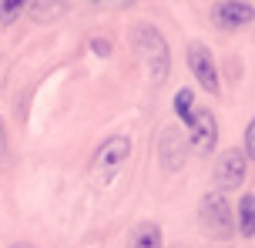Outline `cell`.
Listing matches in <instances>:
<instances>
[{
    "mask_svg": "<svg viewBox=\"0 0 255 248\" xmlns=\"http://www.w3.org/2000/svg\"><path fill=\"white\" fill-rule=\"evenodd\" d=\"M245 158L255 161V118L249 121V128H245Z\"/></svg>",
    "mask_w": 255,
    "mask_h": 248,
    "instance_id": "cell-13",
    "label": "cell"
},
{
    "mask_svg": "<svg viewBox=\"0 0 255 248\" xmlns=\"http://www.w3.org/2000/svg\"><path fill=\"white\" fill-rule=\"evenodd\" d=\"M30 10L37 13V17H44V13L51 17V13H57V10H61V7H57V3H51V7H47V3H30Z\"/></svg>",
    "mask_w": 255,
    "mask_h": 248,
    "instance_id": "cell-14",
    "label": "cell"
},
{
    "mask_svg": "<svg viewBox=\"0 0 255 248\" xmlns=\"http://www.w3.org/2000/svg\"><path fill=\"white\" fill-rule=\"evenodd\" d=\"M20 10H24V3H0V20L10 24L13 17H20Z\"/></svg>",
    "mask_w": 255,
    "mask_h": 248,
    "instance_id": "cell-12",
    "label": "cell"
},
{
    "mask_svg": "<svg viewBox=\"0 0 255 248\" xmlns=\"http://www.w3.org/2000/svg\"><path fill=\"white\" fill-rule=\"evenodd\" d=\"M17 248H30V245H17Z\"/></svg>",
    "mask_w": 255,
    "mask_h": 248,
    "instance_id": "cell-16",
    "label": "cell"
},
{
    "mask_svg": "<svg viewBox=\"0 0 255 248\" xmlns=\"http://www.w3.org/2000/svg\"><path fill=\"white\" fill-rule=\"evenodd\" d=\"M128 155H131V141L128 138H121V134H115V138H108V141L94 151V161H91V174L94 178H101V181H108V178H115L118 171L125 168Z\"/></svg>",
    "mask_w": 255,
    "mask_h": 248,
    "instance_id": "cell-3",
    "label": "cell"
},
{
    "mask_svg": "<svg viewBox=\"0 0 255 248\" xmlns=\"http://www.w3.org/2000/svg\"><path fill=\"white\" fill-rule=\"evenodd\" d=\"M198 225L215 242H229L235 235V211H232L229 198L222 195V191H208L198 201Z\"/></svg>",
    "mask_w": 255,
    "mask_h": 248,
    "instance_id": "cell-1",
    "label": "cell"
},
{
    "mask_svg": "<svg viewBox=\"0 0 255 248\" xmlns=\"http://www.w3.org/2000/svg\"><path fill=\"white\" fill-rule=\"evenodd\" d=\"M3 148H7V138H3V121H0V161H3Z\"/></svg>",
    "mask_w": 255,
    "mask_h": 248,
    "instance_id": "cell-15",
    "label": "cell"
},
{
    "mask_svg": "<svg viewBox=\"0 0 255 248\" xmlns=\"http://www.w3.org/2000/svg\"><path fill=\"white\" fill-rule=\"evenodd\" d=\"M128 248H161V225L158 222L138 225L131 232V238H128Z\"/></svg>",
    "mask_w": 255,
    "mask_h": 248,
    "instance_id": "cell-9",
    "label": "cell"
},
{
    "mask_svg": "<svg viewBox=\"0 0 255 248\" xmlns=\"http://www.w3.org/2000/svg\"><path fill=\"white\" fill-rule=\"evenodd\" d=\"M161 158H165L168 171H178L188 161V141L181 138L178 128H165V134H161Z\"/></svg>",
    "mask_w": 255,
    "mask_h": 248,
    "instance_id": "cell-8",
    "label": "cell"
},
{
    "mask_svg": "<svg viewBox=\"0 0 255 248\" xmlns=\"http://www.w3.org/2000/svg\"><path fill=\"white\" fill-rule=\"evenodd\" d=\"M188 67L191 74H195V81L202 84L208 94H218V67H215V57H212V51L205 47V44H188Z\"/></svg>",
    "mask_w": 255,
    "mask_h": 248,
    "instance_id": "cell-5",
    "label": "cell"
},
{
    "mask_svg": "<svg viewBox=\"0 0 255 248\" xmlns=\"http://www.w3.org/2000/svg\"><path fill=\"white\" fill-rule=\"evenodd\" d=\"M134 51L138 57L148 64V74H151L154 84H161L168 78V64H171V57H168V44L161 37V30L151 24H141L134 30Z\"/></svg>",
    "mask_w": 255,
    "mask_h": 248,
    "instance_id": "cell-2",
    "label": "cell"
},
{
    "mask_svg": "<svg viewBox=\"0 0 255 248\" xmlns=\"http://www.w3.org/2000/svg\"><path fill=\"white\" fill-rule=\"evenodd\" d=\"M212 13H215V24L222 27V30H242L245 24H252L255 7H252V3H245V0H239V3L229 0V3H215Z\"/></svg>",
    "mask_w": 255,
    "mask_h": 248,
    "instance_id": "cell-7",
    "label": "cell"
},
{
    "mask_svg": "<svg viewBox=\"0 0 255 248\" xmlns=\"http://www.w3.org/2000/svg\"><path fill=\"white\" fill-rule=\"evenodd\" d=\"M188 141L202 151V155H212L218 144V121L208 107H195V118L188 124Z\"/></svg>",
    "mask_w": 255,
    "mask_h": 248,
    "instance_id": "cell-6",
    "label": "cell"
},
{
    "mask_svg": "<svg viewBox=\"0 0 255 248\" xmlns=\"http://www.w3.org/2000/svg\"><path fill=\"white\" fill-rule=\"evenodd\" d=\"M239 235L242 238H252L255 235V195H242L239 201Z\"/></svg>",
    "mask_w": 255,
    "mask_h": 248,
    "instance_id": "cell-10",
    "label": "cell"
},
{
    "mask_svg": "<svg viewBox=\"0 0 255 248\" xmlns=\"http://www.w3.org/2000/svg\"><path fill=\"white\" fill-rule=\"evenodd\" d=\"M245 171H249V158H245V151H239V148L225 151V155L215 161V184H218V191L225 195V191H232V188H239V184L245 181Z\"/></svg>",
    "mask_w": 255,
    "mask_h": 248,
    "instance_id": "cell-4",
    "label": "cell"
},
{
    "mask_svg": "<svg viewBox=\"0 0 255 248\" xmlns=\"http://www.w3.org/2000/svg\"><path fill=\"white\" fill-rule=\"evenodd\" d=\"M175 114H178L181 121H185V128L191 124V118H195V94L188 91V87H181V91H175Z\"/></svg>",
    "mask_w": 255,
    "mask_h": 248,
    "instance_id": "cell-11",
    "label": "cell"
}]
</instances>
